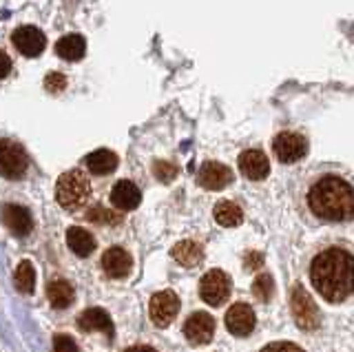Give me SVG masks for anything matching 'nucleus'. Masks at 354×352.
I'll return each mask as SVG.
<instances>
[{
	"mask_svg": "<svg viewBox=\"0 0 354 352\" xmlns=\"http://www.w3.org/2000/svg\"><path fill=\"white\" fill-rule=\"evenodd\" d=\"M308 213L324 224H343L354 219V186L339 173L321 171L308 180L304 191Z\"/></svg>",
	"mask_w": 354,
	"mask_h": 352,
	"instance_id": "1",
	"label": "nucleus"
},
{
	"mask_svg": "<svg viewBox=\"0 0 354 352\" xmlns=\"http://www.w3.org/2000/svg\"><path fill=\"white\" fill-rule=\"evenodd\" d=\"M124 352H158V350H153L151 346H133V348H127Z\"/></svg>",
	"mask_w": 354,
	"mask_h": 352,
	"instance_id": "33",
	"label": "nucleus"
},
{
	"mask_svg": "<svg viewBox=\"0 0 354 352\" xmlns=\"http://www.w3.org/2000/svg\"><path fill=\"white\" fill-rule=\"evenodd\" d=\"M11 42H14V47L22 53V56L36 58V56H40V53L44 51L47 38H44V34L38 27L25 25V27H18L14 34H11Z\"/></svg>",
	"mask_w": 354,
	"mask_h": 352,
	"instance_id": "12",
	"label": "nucleus"
},
{
	"mask_svg": "<svg viewBox=\"0 0 354 352\" xmlns=\"http://www.w3.org/2000/svg\"><path fill=\"white\" fill-rule=\"evenodd\" d=\"M226 328L235 337H246L254 330V313L248 304H235L226 313Z\"/></svg>",
	"mask_w": 354,
	"mask_h": 352,
	"instance_id": "15",
	"label": "nucleus"
},
{
	"mask_svg": "<svg viewBox=\"0 0 354 352\" xmlns=\"http://www.w3.org/2000/svg\"><path fill=\"white\" fill-rule=\"evenodd\" d=\"M232 290V281L224 270H208L199 281V295L208 306H221Z\"/></svg>",
	"mask_w": 354,
	"mask_h": 352,
	"instance_id": "7",
	"label": "nucleus"
},
{
	"mask_svg": "<svg viewBox=\"0 0 354 352\" xmlns=\"http://www.w3.org/2000/svg\"><path fill=\"white\" fill-rule=\"evenodd\" d=\"M184 335L191 346H206L215 335V319L208 313H193L184 324Z\"/></svg>",
	"mask_w": 354,
	"mask_h": 352,
	"instance_id": "11",
	"label": "nucleus"
},
{
	"mask_svg": "<svg viewBox=\"0 0 354 352\" xmlns=\"http://www.w3.org/2000/svg\"><path fill=\"white\" fill-rule=\"evenodd\" d=\"M177 313H180V297H177L173 290H162L151 297L149 315H151V322L158 328L171 326Z\"/></svg>",
	"mask_w": 354,
	"mask_h": 352,
	"instance_id": "8",
	"label": "nucleus"
},
{
	"mask_svg": "<svg viewBox=\"0 0 354 352\" xmlns=\"http://www.w3.org/2000/svg\"><path fill=\"white\" fill-rule=\"evenodd\" d=\"M80 328L84 333H104L106 337H113L115 333L113 322H111V317L102 308H88V311H84L80 315Z\"/></svg>",
	"mask_w": 354,
	"mask_h": 352,
	"instance_id": "17",
	"label": "nucleus"
},
{
	"mask_svg": "<svg viewBox=\"0 0 354 352\" xmlns=\"http://www.w3.org/2000/svg\"><path fill=\"white\" fill-rule=\"evenodd\" d=\"M261 263H263V255H259V252H248V255H246V268L248 270H254V268H259L261 266Z\"/></svg>",
	"mask_w": 354,
	"mask_h": 352,
	"instance_id": "32",
	"label": "nucleus"
},
{
	"mask_svg": "<svg viewBox=\"0 0 354 352\" xmlns=\"http://www.w3.org/2000/svg\"><path fill=\"white\" fill-rule=\"evenodd\" d=\"M232 180H235V175H232L230 167L215 160L204 162L197 171V184L206 191H221L232 184Z\"/></svg>",
	"mask_w": 354,
	"mask_h": 352,
	"instance_id": "10",
	"label": "nucleus"
},
{
	"mask_svg": "<svg viewBox=\"0 0 354 352\" xmlns=\"http://www.w3.org/2000/svg\"><path fill=\"white\" fill-rule=\"evenodd\" d=\"M261 352H306V350L290 344V341H277V344H268Z\"/></svg>",
	"mask_w": 354,
	"mask_h": 352,
	"instance_id": "30",
	"label": "nucleus"
},
{
	"mask_svg": "<svg viewBox=\"0 0 354 352\" xmlns=\"http://www.w3.org/2000/svg\"><path fill=\"white\" fill-rule=\"evenodd\" d=\"M171 255L177 263H182V266L195 268L197 263L204 259V248H202V244H197L193 239H184V241H177L173 246Z\"/></svg>",
	"mask_w": 354,
	"mask_h": 352,
	"instance_id": "18",
	"label": "nucleus"
},
{
	"mask_svg": "<svg viewBox=\"0 0 354 352\" xmlns=\"http://www.w3.org/2000/svg\"><path fill=\"white\" fill-rule=\"evenodd\" d=\"M0 219L16 237H25L33 228V217L25 206L20 204H5L0 208Z\"/></svg>",
	"mask_w": 354,
	"mask_h": 352,
	"instance_id": "13",
	"label": "nucleus"
},
{
	"mask_svg": "<svg viewBox=\"0 0 354 352\" xmlns=\"http://www.w3.org/2000/svg\"><path fill=\"white\" fill-rule=\"evenodd\" d=\"M310 281L332 304L348 299L354 293V255L343 246L324 248L310 263Z\"/></svg>",
	"mask_w": 354,
	"mask_h": 352,
	"instance_id": "2",
	"label": "nucleus"
},
{
	"mask_svg": "<svg viewBox=\"0 0 354 352\" xmlns=\"http://www.w3.org/2000/svg\"><path fill=\"white\" fill-rule=\"evenodd\" d=\"M86 219H91V222H97V224H118L120 215H115L113 211H109L104 206H93L91 211L86 213Z\"/></svg>",
	"mask_w": 354,
	"mask_h": 352,
	"instance_id": "26",
	"label": "nucleus"
},
{
	"mask_svg": "<svg viewBox=\"0 0 354 352\" xmlns=\"http://www.w3.org/2000/svg\"><path fill=\"white\" fill-rule=\"evenodd\" d=\"M252 295L257 297L259 302H270L274 295V281L268 272L259 275L257 279L252 281Z\"/></svg>",
	"mask_w": 354,
	"mask_h": 352,
	"instance_id": "25",
	"label": "nucleus"
},
{
	"mask_svg": "<svg viewBox=\"0 0 354 352\" xmlns=\"http://www.w3.org/2000/svg\"><path fill=\"white\" fill-rule=\"evenodd\" d=\"M66 86V78L62 73H49L47 78H44V89H47L49 93H58V91H62Z\"/></svg>",
	"mask_w": 354,
	"mask_h": 352,
	"instance_id": "29",
	"label": "nucleus"
},
{
	"mask_svg": "<svg viewBox=\"0 0 354 352\" xmlns=\"http://www.w3.org/2000/svg\"><path fill=\"white\" fill-rule=\"evenodd\" d=\"M53 352H80L75 341L69 335H55L53 337Z\"/></svg>",
	"mask_w": 354,
	"mask_h": 352,
	"instance_id": "28",
	"label": "nucleus"
},
{
	"mask_svg": "<svg viewBox=\"0 0 354 352\" xmlns=\"http://www.w3.org/2000/svg\"><path fill=\"white\" fill-rule=\"evenodd\" d=\"M310 151V142L299 131H279L272 138V153L281 164L301 162Z\"/></svg>",
	"mask_w": 354,
	"mask_h": 352,
	"instance_id": "4",
	"label": "nucleus"
},
{
	"mask_svg": "<svg viewBox=\"0 0 354 352\" xmlns=\"http://www.w3.org/2000/svg\"><path fill=\"white\" fill-rule=\"evenodd\" d=\"M9 71H11V58L7 56L3 49H0V80L7 78Z\"/></svg>",
	"mask_w": 354,
	"mask_h": 352,
	"instance_id": "31",
	"label": "nucleus"
},
{
	"mask_svg": "<svg viewBox=\"0 0 354 352\" xmlns=\"http://www.w3.org/2000/svg\"><path fill=\"white\" fill-rule=\"evenodd\" d=\"M290 311H292L297 326L301 330L319 328V319H321L319 308L301 284H295V288L290 290Z\"/></svg>",
	"mask_w": 354,
	"mask_h": 352,
	"instance_id": "6",
	"label": "nucleus"
},
{
	"mask_svg": "<svg viewBox=\"0 0 354 352\" xmlns=\"http://www.w3.org/2000/svg\"><path fill=\"white\" fill-rule=\"evenodd\" d=\"M84 164L93 175H109V173H113L118 169L120 160H118V156L113 151L97 149L93 153H88V156L84 158Z\"/></svg>",
	"mask_w": 354,
	"mask_h": 352,
	"instance_id": "20",
	"label": "nucleus"
},
{
	"mask_svg": "<svg viewBox=\"0 0 354 352\" xmlns=\"http://www.w3.org/2000/svg\"><path fill=\"white\" fill-rule=\"evenodd\" d=\"M237 167L246 180L261 182V180L268 178V173H270V160L261 149H246V151L239 153Z\"/></svg>",
	"mask_w": 354,
	"mask_h": 352,
	"instance_id": "9",
	"label": "nucleus"
},
{
	"mask_svg": "<svg viewBox=\"0 0 354 352\" xmlns=\"http://www.w3.org/2000/svg\"><path fill=\"white\" fill-rule=\"evenodd\" d=\"M215 222L219 226H226V228H232V226H239L243 222V211L230 200H221L215 204Z\"/></svg>",
	"mask_w": 354,
	"mask_h": 352,
	"instance_id": "22",
	"label": "nucleus"
},
{
	"mask_svg": "<svg viewBox=\"0 0 354 352\" xmlns=\"http://www.w3.org/2000/svg\"><path fill=\"white\" fill-rule=\"evenodd\" d=\"M142 202V191L138 189V184H133L131 180H120L113 189H111V204L118 211H136Z\"/></svg>",
	"mask_w": 354,
	"mask_h": 352,
	"instance_id": "16",
	"label": "nucleus"
},
{
	"mask_svg": "<svg viewBox=\"0 0 354 352\" xmlns=\"http://www.w3.org/2000/svg\"><path fill=\"white\" fill-rule=\"evenodd\" d=\"M84 51H86V42L77 34H66L55 42V53L62 60H80L84 56Z\"/></svg>",
	"mask_w": 354,
	"mask_h": 352,
	"instance_id": "21",
	"label": "nucleus"
},
{
	"mask_svg": "<svg viewBox=\"0 0 354 352\" xmlns=\"http://www.w3.org/2000/svg\"><path fill=\"white\" fill-rule=\"evenodd\" d=\"M14 281L20 293H25V295L33 293V288H36V270H33V263L29 259H22L18 263V268L14 272Z\"/></svg>",
	"mask_w": 354,
	"mask_h": 352,
	"instance_id": "24",
	"label": "nucleus"
},
{
	"mask_svg": "<svg viewBox=\"0 0 354 352\" xmlns=\"http://www.w3.org/2000/svg\"><path fill=\"white\" fill-rule=\"evenodd\" d=\"M29 169L27 151L16 140H0V175L7 180L25 178Z\"/></svg>",
	"mask_w": 354,
	"mask_h": 352,
	"instance_id": "5",
	"label": "nucleus"
},
{
	"mask_svg": "<svg viewBox=\"0 0 354 352\" xmlns=\"http://www.w3.org/2000/svg\"><path fill=\"white\" fill-rule=\"evenodd\" d=\"M66 246L75 252L77 257H88L95 250V237L82 226H71L66 230Z\"/></svg>",
	"mask_w": 354,
	"mask_h": 352,
	"instance_id": "19",
	"label": "nucleus"
},
{
	"mask_svg": "<svg viewBox=\"0 0 354 352\" xmlns=\"http://www.w3.org/2000/svg\"><path fill=\"white\" fill-rule=\"evenodd\" d=\"M153 173H155V178H158L160 182H173L177 178V167L173 162L158 160L153 164Z\"/></svg>",
	"mask_w": 354,
	"mask_h": 352,
	"instance_id": "27",
	"label": "nucleus"
},
{
	"mask_svg": "<svg viewBox=\"0 0 354 352\" xmlns=\"http://www.w3.org/2000/svg\"><path fill=\"white\" fill-rule=\"evenodd\" d=\"M91 195V182L88 175L80 169H71L62 173L55 182V200L64 211H77L82 208Z\"/></svg>",
	"mask_w": 354,
	"mask_h": 352,
	"instance_id": "3",
	"label": "nucleus"
},
{
	"mask_svg": "<svg viewBox=\"0 0 354 352\" xmlns=\"http://www.w3.org/2000/svg\"><path fill=\"white\" fill-rule=\"evenodd\" d=\"M133 268V257L122 246L109 248L102 255V270L113 279H124Z\"/></svg>",
	"mask_w": 354,
	"mask_h": 352,
	"instance_id": "14",
	"label": "nucleus"
},
{
	"mask_svg": "<svg viewBox=\"0 0 354 352\" xmlns=\"http://www.w3.org/2000/svg\"><path fill=\"white\" fill-rule=\"evenodd\" d=\"M47 297L53 308H69L75 297V290L66 279H53L47 286Z\"/></svg>",
	"mask_w": 354,
	"mask_h": 352,
	"instance_id": "23",
	"label": "nucleus"
}]
</instances>
